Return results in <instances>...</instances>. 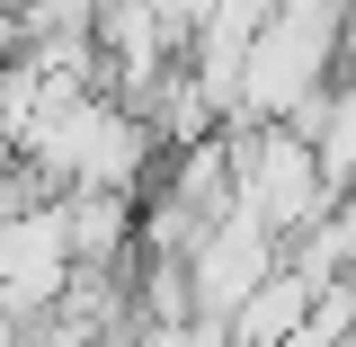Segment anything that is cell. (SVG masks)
I'll return each instance as SVG.
<instances>
[{
    "mask_svg": "<svg viewBox=\"0 0 356 347\" xmlns=\"http://www.w3.org/2000/svg\"><path fill=\"white\" fill-rule=\"evenodd\" d=\"M276 267H285V241H276L267 223H250L241 205H232V214H222L214 232L187 250V285H196V312H205V321H232V312L250 303V294H259Z\"/></svg>",
    "mask_w": 356,
    "mask_h": 347,
    "instance_id": "7a4b0ae2",
    "label": "cell"
},
{
    "mask_svg": "<svg viewBox=\"0 0 356 347\" xmlns=\"http://www.w3.org/2000/svg\"><path fill=\"white\" fill-rule=\"evenodd\" d=\"M72 223H63V196H44V205H18V214H0V303L9 321H36L63 285H72Z\"/></svg>",
    "mask_w": 356,
    "mask_h": 347,
    "instance_id": "6da1fadb",
    "label": "cell"
}]
</instances>
